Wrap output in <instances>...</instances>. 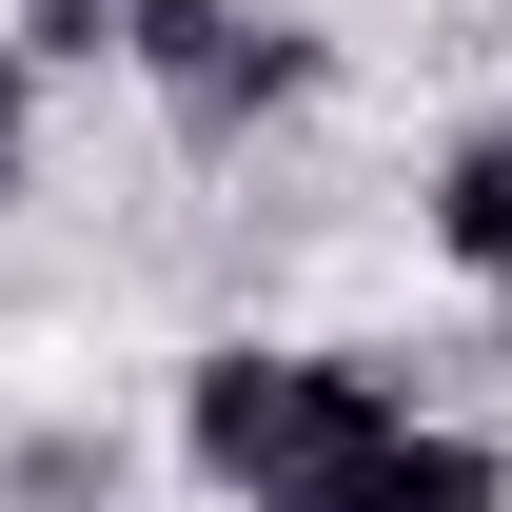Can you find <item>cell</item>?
Masks as SVG:
<instances>
[{
  "mask_svg": "<svg viewBox=\"0 0 512 512\" xmlns=\"http://www.w3.org/2000/svg\"><path fill=\"white\" fill-rule=\"evenodd\" d=\"M394 414H414V375L394 355H276V335H217L178 375V453L217 473V493H296V473H335V453H375Z\"/></svg>",
  "mask_w": 512,
  "mask_h": 512,
  "instance_id": "obj_1",
  "label": "cell"
},
{
  "mask_svg": "<svg viewBox=\"0 0 512 512\" xmlns=\"http://www.w3.org/2000/svg\"><path fill=\"white\" fill-rule=\"evenodd\" d=\"M138 79H158V119H178V138H256V119H296V99L335 79V40L296 20V0H197Z\"/></svg>",
  "mask_w": 512,
  "mask_h": 512,
  "instance_id": "obj_2",
  "label": "cell"
},
{
  "mask_svg": "<svg viewBox=\"0 0 512 512\" xmlns=\"http://www.w3.org/2000/svg\"><path fill=\"white\" fill-rule=\"evenodd\" d=\"M256 512H512V453L473 414H394L375 453H335V473H296V493H256Z\"/></svg>",
  "mask_w": 512,
  "mask_h": 512,
  "instance_id": "obj_3",
  "label": "cell"
},
{
  "mask_svg": "<svg viewBox=\"0 0 512 512\" xmlns=\"http://www.w3.org/2000/svg\"><path fill=\"white\" fill-rule=\"evenodd\" d=\"M414 217H434V256L473 276V296H512V119H473V138H453Z\"/></svg>",
  "mask_w": 512,
  "mask_h": 512,
  "instance_id": "obj_4",
  "label": "cell"
},
{
  "mask_svg": "<svg viewBox=\"0 0 512 512\" xmlns=\"http://www.w3.org/2000/svg\"><path fill=\"white\" fill-rule=\"evenodd\" d=\"M0 512H119V434H99V414L0 434Z\"/></svg>",
  "mask_w": 512,
  "mask_h": 512,
  "instance_id": "obj_5",
  "label": "cell"
},
{
  "mask_svg": "<svg viewBox=\"0 0 512 512\" xmlns=\"http://www.w3.org/2000/svg\"><path fill=\"white\" fill-rule=\"evenodd\" d=\"M0 40H20V60H40V79H99V60H119V0H20Z\"/></svg>",
  "mask_w": 512,
  "mask_h": 512,
  "instance_id": "obj_6",
  "label": "cell"
},
{
  "mask_svg": "<svg viewBox=\"0 0 512 512\" xmlns=\"http://www.w3.org/2000/svg\"><path fill=\"white\" fill-rule=\"evenodd\" d=\"M40 178V60H20V40H0V197Z\"/></svg>",
  "mask_w": 512,
  "mask_h": 512,
  "instance_id": "obj_7",
  "label": "cell"
},
{
  "mask_svg": "<svg viewBox=\"0 0 512 512\" xmlns=\"http://www.w3.org/2000/svg\"><path fill=\"white\" fill-rule=\"evenodd\" d=\"M493 40H512V0H493Z\"/></svg>",
  "mask_w": 512,
  "mask_h": 512,
  "instance_id": "obj_8",
  "label": "cell"
}]
</instances>
